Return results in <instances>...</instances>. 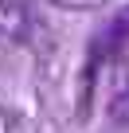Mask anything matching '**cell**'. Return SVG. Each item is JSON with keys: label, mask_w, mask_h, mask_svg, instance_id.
I'll return each mask as SVG.
<instances>
[{"label": "cell", "mask_w": 129, "mask_h": 133, "mask_svg": "<svg viewBox=\"0 0 129 133\" xmlns=\"http://www.w3.org/2000/svg\"><path fill=\"white\" fill-rule=\"evenodd\" d=\"M102 75H106V114L121 125H129V63L125 55L110 59L102 66Z\"/></svg>", "instance_id": "cell-1"}, {"label": "cell", "mask_w": 129, "mask_h": 133, "mask_svg": "<svg viewBox=\"0 0 129 133\" xmlns=\"http://www.w3.org/2000/svg\"><path fill=\"white\" fill-rule=\"evenodd\" d=\"M31 31V8L28 0H0V47H16Z\"/></svg>", "instance_id": "cell-2"}, {"label": "cell", "mask_w": 129, "mask_h": 133, "mask_svg": "<svg viewBox=\"0 0 129 133\" xmlns=\"http://www.w3.org/2000/svg\"><path fill=\"white\" fill-rule=\"evenodd\" d=\"M47 4L67 8V12H98V8H106V4H110V0H47Z\"/></svg>", "instance_id": "cell-3"}, {"label": "cell", "mask_w": 129, "mask_h": 133, "mask_svg": "<svg viewBox=\"0 0 129 133\" xmlns=\"http://www.w3.org/2000/svg\"><path fill=\"white\" fill-rule=\"evenodd\" d=\"M0 133H20V114L0 106Z\"/></svg>", "instance_id": "cell-4"}]
</instances>
